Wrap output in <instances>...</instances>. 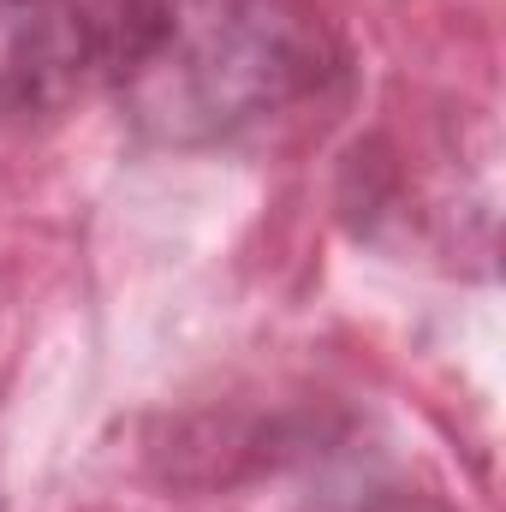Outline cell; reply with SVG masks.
Wrapping results in <instances>:
<instances>
[{
	"mask_svg": "<svg viewBox=\"0 0 506 512\" xmlns=\"http://www.w3.org/2000/svg\"><path fill=\"white\" fill-rule=\"evenodd\" d=\"M334 78L340 42L310 0H161L114 102L143 143L215 149L316 102Z\"/></svg>",
	"mask_w": 506,
	"mask_h": 512,
	"instance_id": "6da1fadb",
	"label": "cell"
},
{
	"mask_svg": "<svg viewBox=\"0 0 506 512\" xmlns=\"http://www.w3.org/2000/svg\"><path fill=\"white\" fill-rule=\"evenodd\" d=\"M161 0H0V126H42L114 96Z\"/></svg>",
	"mask_w": 506,
	"mask_h": 512,
	"instance_id": "7a4b0ae2",
	"label": "cell"
}]
</instances>
